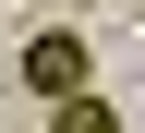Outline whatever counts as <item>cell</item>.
<instances>
[{"label":"cell","instance_id":"obj_1","mask_svg":"<svg viewBox=\"0 0 145 133\" xmlns=\"http://www.w3.org/2000/svg\"><path fill=\"white\" fill-rule=\"evenodd\" d=\"M24 85H36L48 109H61L72 85H97V61H85V36H61V24H48V36H24Z\"/></svg>","mask_w":145,"mask_h":133}]
</instances>
